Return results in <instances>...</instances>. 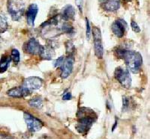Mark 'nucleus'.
Masks as SVG:
<instances>
[{
    "label": "nucleus",
    "instance_id": "nucleus-20",
    "mask_svg": "<svg viewBox=\"0 0 150 139\" xmlns=\"http://www.w3.org/2000/svg\"><path fill=\"white\" fill-rule=\"evenodd\" d=\"M11 60L14 61L16 65H17L20 61V53L17 49H13L11 50Z\"/></svg>",
    "mask_w": 150,
    "mask_h": 139
},
{
    "label": "nucleus",
    "instance_id": "nucleus-17",
    "mask_svg": "<svg viewBox=\"0 0 150 139\" xmlns=\"http://www.w3.org/2000/svg\"><path fill=\"white\" fill-rule=\"evenodd\" d=\"M8 24L7 17L2 13H0V34H2L8 29Z\"/></svg>",
    "mask_w": 150,
    "mask_h": 139
},
{
    "label": "nucleus",
    "instance_id": "nucleus-15",
    "mask_svg": "<svg viewBox=\"0 0 150 139\" xmlns=\"http://www.w3.org/2000/svg\"><path fill=\"white\" fill-rule=\"evenodd\" d=\"M55 55V52L53 46H43V49L41 50V53L40 56L43 59L45 60H51Z\"/></svg>",
    "mask_w": 150,
    "mask_h": 139
},
{
    "label": "nucleus",
    "instance_id": "nucleus-23",
    "mask_svg": "<svg viewBox=\"0 0 150 139\" xmlns=\"http://www.w3.org/2000/svg\"><path fill=\"white\" fill-rule=\"evenodd\" d=\"M65 56L62 55L60 56L59 58H57V60L56 61V62L54 63V67H61L62 65L63 64L64 61H65Z\"/></svg>",
    "mask_w": 150,
    "mask_h": 139
},
{
    "label": "nucleus",
    "instance_id": "nucleus-12",
    "mask_svg": "<svg viewBox=\"0 0 150 139\" xmlns=\"http://www.w3.org/2000/svg\"><path fill=\"white\" fill-rule=\"evenodd\" d=\"M38 12V7L36 4H31L26 11V20L29 26H33L35 20L36 16Z\"/></svg>",
    "mask_w": 150,
    "mask_h": 139
},
{
    "label": "nucleus",
    "instance_id": "nucleus-2",
    "mask_svg": "<svg viewBox=\"0 0 150 139\" xmlns=\"http://www.w3.org/2000/svg\"><path fill=\"white\" fill-rule=\"evenodd\" d=\"M8 11L12 20L18 21L23 17L25 11V3L23 0H8Z\"/></svg>",
    "mask_w": 150,
    "mask_h": 139
},
{
    "label": "nucleus",
    "instance_id": "nucleus-11",
    "mask_svg": "<svg viewBox=\"0 0 150 139\" xmlns=\"http://www.w3.org/2000/svg\"><path fill=\"white\" fill-rule=\"evenodd\" d=\"M100 6L106 11L113 12L120 9V2L117 0H100Z\"/></svg>",
    "mask_w": 150,
    "mask_h": 139
},
{
    "label": "nucleus",
    "instance_id": "nucleus-13",
    "mask_svg": "<svg viewBox=\"0 0 150 139\" xmlns=\"http://www.w3.org/2000/svg\"><path fill=\"white\" fill-rule=\"evenodd\" d=\"M76 14V10L72 5H66L62 10V18L65 21L73 20Z\"/></svg>",
    "mask_w": 150,
    "mask_h": 139
},
{
    "label": "nucleus",
    "instance_id": "nucleus-4",
    "mask_svg": "<svg viewBox=\"0 0 150 139\" xmlns=\"http://www.w3.org/2000/svg\"><path fill=\"white\" fill-rule=\"evenodd\" d=\"M93 39L94 45H95V54L98 58H103L104 55V48L102 44V38H101V33L100 29L96 26L93 28Z\"/></svg>",
    "mask_w": 150,
    "mask_h": 139
},
{
    "label": "nucleus",
    "instance_id": "nucleus-16",
    "mask_svg": "<svg viewBox=\"0 0 150 139\" xmlns=\"http://www.w3.org/2000/svg\"><path fill=\"white\" fill-rule=\"evenodd\" d=\"M11 61V56H2L1 60H0V73H4L7 70Z\"/></svg>",
    "mask_w": 150,
    "mask_h": 139
},
{
    "label": "nucleus",
    "instance_id": "nucleus-1",
    "mask_svg": "<svg viewBox=\"0 0 150 139\" xmlns=\"http://www.w3.org/2000/svg\"><path fill=\"white\" fill-rule=\"evenodd\" d=\"M115 53L119 58L124 59L128 69L131 73H137L140 71L143 65V58L138 52L118 48Z\"/></svg>",
    "mask_w": 150,
    "mask_h": 139
},
{
    "label": "nucleus",
    "instance_id": "nucleus-27",
    "mask_svg": "<svg viewBox=\"0 0 150 139\" xmlns=\"http://www.w3.org/2000/svg\"><path fill=\"white\" fill-rule=\"evenodd\" d=\"M0 139H13L11 136L8 135H0Z\"/></svg>",
    "mask_w": 150,
    "mask_h": 139
},
{
    "label": "nucleus",
    "instance_id": "nucleus-10",
    "mask_svg": "<svg viewBox=\"0 0 150 139\" xmlns=\"http://www.w3.org/2000/svg\"><path fill=\"white\" fill-rule=\"evenodd\" d=\"M127 28V23L123 20L122 19H119L113 22V23L111 26L112 33L116 36V37H122L124 36L125 30Z\"/></svg>",
    "mask_w": 150,
    "mask_h": 139
},
{
    "label": "nucleus",
    "instance_id": "nucleus-8",
    "mask_svg": "<svg viewBox=\"0 0 150 139\" xmlns=\"http://www.w3.org/2000/svg\"><path fill=\"white\" fill-rule=\"evenodd\" d=\"M24 119L27 124V127L29 131L31 132H37V131L41 130L43 126V124L38 119L35 118L30 114L24 113Z\"/></svg>",
    "mask_w": 150,
    "mask_h": 139
},
{
    "label": "nucleus",
    "instance_id": "nucleus-24",
    "mask_svg": "<svg viewBox=\"0 0 150 139\" xmlns=\"http://www.w3.org/2000/svg\"><path fill=\"white\" fill-rule=\"evenodd\" d=\"M131 28H132V30H133L134 32L139 33L140 32V28L139 27V26L135 21H131Z\"/></svg>",
    "mask_w": 150,
    "mask_h": 139
},
{
    "label": "nucleus",
    "instance_id": "nucleus-29",
    "mask_svg": "<svg viewBox=\"0 0 150 139\" xmlns=\"http://www.w3.org/2000/svg\"><path fill=\"white\" fill-rule=\"evenodd\" d=\"M80 1H81V0H80Z\"/></svg>",
    "mask_w": 150,
    "mask_h": 139
},
{
    "label": "nucleus",
    "instance_id": "nucleus-22",
    "mask_svg": "<svg viewBox=\"0 0 150 139\" xmlns=\"http://www.w3.org/2000/svg\"><path fill=\"white\" fill-rule=\"evenodd\" d=\"M57 23H58V20H57L56 17H52L51 19H50L49 20H47V21H46V22H44V23L41 25V26H50V25H56Z\"/></svg>",
    "mask_w": 150,
    "mask_h": 139
},
{
    "label": "nucleus",
    "instance_id": "nucleus-9",
    "mask_svg": "<svg viewBox=\"0 0 150 139\" xmlns=\"http://www.w3.org/2000/svg\"><path fill=\"white\" fill-rule=\"evenodd\" d=\"M74 64V58L73 55H69L61 66V77L62 78H68L72 73Z\"/></svg>",
    "mask_w": 150,
    "mask_h": 139
},
{
    "label": "nucleus",
    "instance_id": "nucleus-3",
    "mask_svg": "<svg viewBox=\"0 0 150 139\" xmlns=\"http://www.w3.org/2000/svg\"><path fill=\"white\" fill-rule=\"evenodd\" d=\"M114 76L116 79L124 88H129L131 86V77L128 69L122 67H119L115 70Z\"/></svg>",
    "mask_w": 150,
    "mask_h": 139
},
{
    "label": "nucleus",
    "instance_id": "nucleus-18",
    "mask_svg": "<svg viewBox=\"0 0 150 139\" xmlns=\"http://www.w3.org/2000/svg\"><path fill=\"white\" fill-rule=\"evenodd\" d=\"M29 104L32 107L37 108V109H41L43 105V100L41 97H35L29 100Z\"/></svg>",
    "mask_w": 150,
    "mask_h": 139
},
{
    "label": "nucleus",
    "instance_id": "nucleus-28",
    "mask_svg": "<svg viewBox=\"0 0 150 139\" xmlns=\"http://www.w3.org/2000/svg\"><path fill=\"white\" fill-rule=\"evenodd\" d=\"M122 2H131V0H122Z\"/></svg>",
    "mask_w": 150,
    "mask_h": 139
},
{
    "label": "nucleus",
    "instance_id": "nucleus-6",
    "mask_svg": "<svg viewBox=\"0 0 150 139\" xmlns=\"http://www.w3.org/2000/svg\"><path fill=\"white\" fill-rule=\"evenodd\" d=\"M43 49V46H41L35 38H31L23 46V49L25 53L31 55H39L41 54V50Z\"/></svg>",
    "mask_w": 150,
    "mask_h": 139
},
{
    "label": "nucleus",
    "instance_id": "nucleus-26",
    "mask_svg": "<svg viewBox=\"0 0 150 139\" xmlns=\"http://www.w3.org/2000/svg\"><path fill=\"white\" fill-rule=\"evenodd\" d=\"M72 97V95L71 93H70V92H68V93H65V94L63 95V97H62V100H71Z\"/></svg>",
    "mask_w": 150,
    "mask_h": 139
},
{
    "label": "nucleus",
    "instance_id": "nucleus-25",
    "mask_svg": "<svg viewBox=\"0 0 150 139\" xmlns=\"http://www.w3.org/2000/svg\"><path fill=\"white\" fill-rule=\"evenodd\" d=\"M86 37L88 39H89L90 37V33H91V28H90V24H89V20L87 18H86Z\"/></svg>",
    "mask_w": 150,
    "mask_h": 139
},
{
    "label": "nucleus",
    "instance_id": "nucleus-7",
    "mask_svg": "<svg viewBox=\"0 0 150 139\" xmlns=\"http://www.w3.org/2000/svg\"><path fill=\"white\" fill-rule=\"evenodd\" d=\"M93 118L90 116H83L79 119L76 129L83 135L86 134L93 124Z\"/></svg>",
    "mask_w": 150,
    "mask_h": 139
},
{
    "label": "nucleus",
    "instance_id": "nucleus-5",
    "mask_svg": "<svg viewBox=\"0 0 150 139\" xmlns=\"http://www.w3.org/2000/svg\"><path fill=\"white\" fill-rule=\"evenodd\" d=\"M43 85V80L37 77H28L24 80L22 87L31 93L33 91H35L41 88Z\"/></svg>",
    "mask_w": 150,
    "mask_h": 139
},
{
    "label": "nucleus",
    "instance_id": "nucleus-21",
    "mask_svg": "<svg viewBox=\"0 0 150 139\" xmlns=\"http://www.w3.org/2000/svg\"><path fill=\"white\" fill-rule=\"evenodd\" d=\"M66 50L67 53L69 54V55H73L74 53V46L73 43L71 41H68L66 43Z\"/></svg>",
    "mask_w": 150,
    "mask_h": 139
},
{
    "label": "nucleus",
    "instance_id": "nucleus-14",
    "mask_svg": "<svg viewBox=\"0 0 150 139\" xmlns=\"http://www.w3.org/2000/svg\"><path fill=\"white\" fill-rule=\"evenodd\" d=\"M7 93L10 97H17V98H21V97H23L30 94V93L27 91L26 89H24L22 86L11 88L7 92Z\"/></svg>",
    "mask_w": 150,
    "mask_h": 139
},
{
    "label": "nucleus",
    "instance_id": "nucleus-19",
    "mask_svg": "<svg viewBox=\"0 0 150 139\" xmlns=\"http://www.w3.org/2000/svg\"><path fill=\"white\" fill-rule=\"evenodd\" d=\"M61 30L62 32L65 33V34H71L74 32L73 26L68 22H65L62 26Z\"/></svg>",
    "mask_w": 150,
    "mask_h": 139
}]
</instances>
